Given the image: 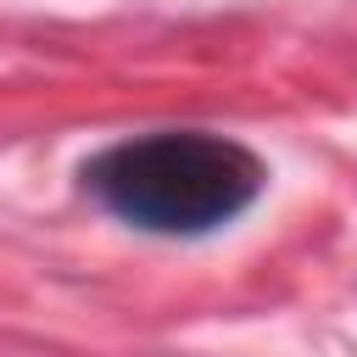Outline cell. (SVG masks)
<instances>
[{
    "instance_id": "1",
    "label": "cell",
    "mask_w": 357,
    "mask_h": 357,
    "mask_svg": "<svg viewBox=\"0 0 357 357\" xmlns=\"http://www.w3.org/2000/svg\"><path fill=\"white\" fill-rule=\"evenodd\" d=\"M262 162L206 128H156L84 162L89 195L145 234H212L262 195Z\"/></svg>"
}]
</instances>
